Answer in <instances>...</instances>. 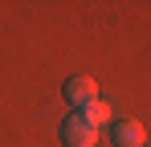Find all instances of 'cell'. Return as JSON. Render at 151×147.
Listing matches in <instances>:
<instances>
[{
  "mask_svg": "<svg viewBox=\"0 0 151 147\" xmlns=\"http://www.w3.org/2000/svg\"><path fill=\"white\" fill-rule=\"evenodd\" d=\"M114 147H147V131L139 119H119L114 122Z\"/></svg>",
  "mask_w": 151,
  "mask_h": 147,
  "instance_id": "obj_3",
  "label": "cell"
},
{
  "mask_svg": "<svg viewBox=\"0 0 151 147\" xmlns=\"http://www.w3.org/2000/svg\"><path fill=\"white\" fill-rule=\"evenodd\" d=\"M61 143H65V147H94V143H98V127H90V122L74 110L70 119L61 122Z\"/></svg>",
  "mask_w": 151,
  "mask_h": 147,
  "instance_id": "obj_1",
  "label": "cell"
},
{
  "mask_svg": "<svg viewBox=\"0 0 151 147\" xmlns=\"http://www.w3.org/2000/svg\"><path fill=\"white\" fill-rule=\"evenodd\" d=\"M61 94H65V102L70 106H90V102H98V86H94V78H86V74H78V78H70L65 86H61Z\"/></svg>",
  "mask_w": 151,
  "mask_h": 147,
  "instance_id": "obj_2",
  "label": "cell"
},
{
  "mask_svg": "<svg viewBox=\"0 0 151 147\" xmlns=\"http://www.w3.org/2000/svg\"><path fill=\"white\" fill-rule=\"evenodd\" d=\"M78 115H82V119L90 122V127H98V131H102V127H106L110 119H114V110H110V106H106L102 98H98V102H90V106H82Z\"/></svg>",
  "mask_w": 151,
  "mask_h": 147,
  "instance_id": "obj_4",
  "label": "cell"
}]
</instances>
